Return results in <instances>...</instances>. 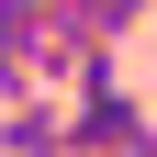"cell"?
<instances>
[{"label":"cell","mask_w":157,"mask_h":157,"mask_svg":"<svg viewBox=\"0 0 157 157\" xmlns=\"http://www.w3.org/2000/svg\"><path fill=\"white\" fill-rule=\"evenodd\" d=\"M0 157H67V101H56V90L0 101Z\"/></svg>","instance_id":"cell-1"},{"label":"cell","mask_w":157,"mask_h":157,"mask_svg":"<svg viewBox=\"0 0 157 157\" xmlns=\"http://www.w3.org/2000/svg\"><path fill=\"white\" fill-rule=\"evenodd\" d=\"M146 11H157V0H78V23H90V34H112V45H124Z\"/></svg>","instance_id":"cell-2"},{"label":"cell","mask_w":157,"mask_h":157,"mask_svg":"<svg viewBox=\"0 0 157 157\" xmlns=\"http://www.w3.org/2000/svg\"><path fill=\"white\" fill-rule=\"evenodd\" d=\"M101 157H157V124H146V135H124V146H101Z\"/></svg>","instance_id":"cell-3"}]
</instances>
